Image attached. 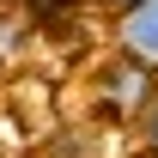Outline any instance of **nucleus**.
Returning a JSON list of instances; mask_svg holds the SVG:
<instances>
[{"mask_svg": "<svg viewBox=\"0 0 158 158\" xmlns=\"http://www.w3.org/2000/svg\"><path fill=\"white\" fill-rule=\"evenodd\" d=\"M98 85H103V98H110V110L116 116H140L146 103H152V91H158V73H146V67H134V61H110L98 73Z\"/></svg>", "mask_w": 158, "mask_h": 158, "instance_id": "f03ea898", "label": "nucleus"}, {"mask_svg": "<svg viewBox=\"0 0 158 158\" xmlns=\"http://www.w3.org/2000/svg\"><path fill=\"white\" fill-rule=\"evenodd\" d=\"M134 134H140V152H146V158H158V91H152V103L134 116Z\"/></svg>", "mask_w": 158, "mask_h": 158, "instance_id": "7ed1b4c3", "label": "nucleus"}, {"mask_svg": "<svg viewBox=\"0 0 158 158\" xmlns=\"http://www.w3.org/2000/svg\"><path fill=\"white\" fill-rule=\"evenodd\" d=\"M91 6H103L110 19H122V12H128V6H140V0H91Z\"/></svg>", "mask_w": 158, "mask_h": 158, "instance_id": "20e7f679", "label": "nucleus"}, {"mask_svg": "<svg viewBox=\"0 0 158 158\" xmlns=\"http://www.w3.org/2000/svg\"><path fill=\"white\" fill-rule=\"evenodd\" d=\"M116 55L158 73V0H140V6H128L116 19Z\"/></svg>", "mask_w": 158, "mask_h": 158, "instance_id": "f257e3e1", "label": "nucleus"}]
</instances>
